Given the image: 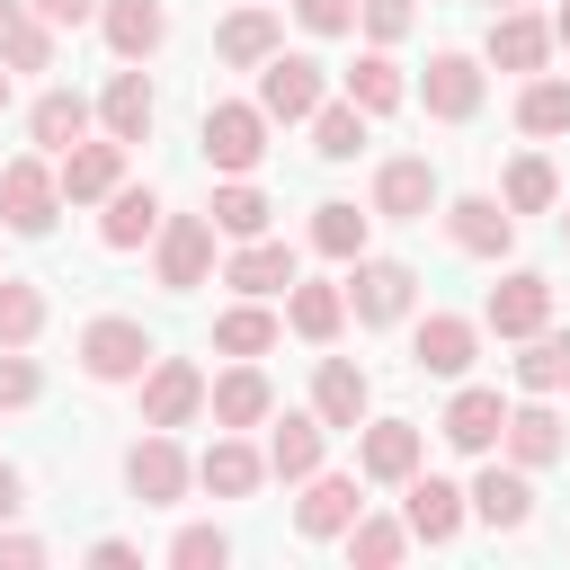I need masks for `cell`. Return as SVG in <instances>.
Wrapping results in <instances>:
<instances>
[{"instance_id": "1", "label": "cell", "mask_w": 570, "mask_h": 570, "mask_svg": "<svg viewBox=\"0 0 570 570\" xmlns=\"http://www.w3.org/2000/svg\"><path fill=\"white\" fill-rule=\"evenodd\" d=\"M80 365H89L98 383H134V374L151 365V330H142V321H89V330H80Z\"/></svg>"}, {"instance_id": "2", "label": "cell", "mask_w": 570, "mask_h": 570, "mask_svg": "<svg viewBox=\"0 0 570 570\" xmlns=\"http://www.w3.org/2000/svg\"><path fill=\"white\" fill-rule=\"evenodd\" d=\"M321 107V62L312 53H267V71H258V116H312Z\"/></svg>"}, {"instance_id": "3", "label": "cell", "mask_w": 570, "mask_h": 570, "mask_svg": "<svg viewBox=\"0 0 570 570\" xmlns=\"http://www.w3.org/2000/svg\"><path fill=\"white\" fill-rule=\"evenodd\" d=\"M196 410H205V374L187 356H160L151 383H142V428H187Z\"/></svg>"}, {"instance_id": "4", "label": "cell", "mask_w": 570, "mask_h": 570, "mask_svg": "<svg viewBox=\"0 0 570 570\" xmlns=\"http://www.w3.org/2000/svg\"><path fill=\"white\" fill-rule=\"evenodd\" d=\"M258 151H267V116L258 107H232V98L205 107V160L214 169H249Z\"/></svg>"}, {"instance_id": "5", "label": "cell", "mask_w": 570, "mask_h": 570, "mask_svg": "<svg viewBox=\"0 0 570 570\" xmlns=\"http://www.w3.org/2000/svg\"><path fill=\"white\" fill-rule=\"evenodd\" d=\"M53 196H62V178H53L45 160H9V169H0V214H9V232H45V223H53Z\"/></svg>"}, {"instance_id": "6", "label": "cell", "mask_w": 570, "mask_h": 570, "mask_svg": "<svg viewBox=\"0 0 570 570\" xmlns=\"http://www.w3.org/2000/svg\"><path fill=\"white\" fill-rule=\"evenodd\" d=\"M205 267H214V214H178L169 232H160V285H205Z\"/></svg>"}, {"instance_id": "7", "label": "cell", "mask_w": 570, "mask_h": 570, "mask_svg": "<svg viewBox=\"0 0 570 570\" xmlns=\"http://www.w3.org/2000/svg\"><path fill=\"white\" fill-rule=\"evenodd\" d=\"M125 481H134V499H142V508H169V499L187 490V454H178V445L151 428V436L125 454Z\"/></svg>"}, {"instance_id": "8", "label": "cell", "mask_w": 570, "mask_h": 570, "mask_svg": "<svg viewBox=\"0 0 570 570\" xmlns=\"http://www.w3.org/2000/svg\"><path fill=\"white\" fill-rule=\"evenodd\" d=\"M347 303H356V321H401V312H410V267H392V258H356Z\"/></svg>"}, {"instance_id": "9", "label": "cell", "mask_w": 570, "mask_h": 570, "mask_svg": "<svg viewBox=\"0 0 570 570\" xmlns=\"http://www.w3.org/2000/svg\"><path fill=\"white\" fill-rule=\"evenodd\" d=\"M543 312H552V285H543V276H525V267H517L508 285H490V330H499V338H534V330H543Z\"/></svg>"}, {"instance_id": "10", "label": "cell", "mask_w": 570, "mask_h": 570, "mask_svg": "<svg viewBox=\"0 0 570 570\" xmlns=\"http://www.w3.org/2000/svg\"><path fill=\"white\" fill-rule=\"evenodd\" d=\"M428 205H436V169H428V160H383V178H374V214L419 223Z\"/></svg>"}, {"instance_id": "11", "label": "cell", "mask_w": 570, "mask_h": 570, "mask_svg": "<svg viewBox=\"0 0 570 570\" xmlns=\"http://www.w3.org/2000/svg\"><path fill=\"white\" fill-rule=\"evenodd\" d=\"M445 232H454V249H472V258H499V249L517 240V214H508V205H490V196H463V205L445 214Z\"/></svg>"}, {"instance_id": "12", "label": "cell", "mask_w": 570, "mask_h": 570, "mask_svg": "<svg viewBox=\"0 0 570 570\" xmlns=\"http://www.w3.org/2000/svg\"><path fill=\"white\" fill-rule=\"evenodd\" d=\"M365 374L347 365V356H321V374H312V410H321V428H356L365 419Z\"/></svg>"}, {"instance_id": "13", "label": "cell", "mask_w": 570, "mask_h": 570, "mask_svg": "<svg viewBox=\"0 0 570 570\" xmlns=\"http://www.w3.org/2000/svg\"><path fill=\"white\" fill-rule=\"evenodd\" d=\"M543 53H552V27L543 18H525V9H499L490 18V62L499 71H534Z\"/></svg>"}, {"instance_id": "14", "label": "cell", "mask_w": 570, "mask_h": 570, "mask_svg": "<svg viewBox=\"0 0 570 570\" xmlns=\"http://www.w3.org/2000/svg\"><path fill=\"white\" fill-rule=\"evenodd\" d=\"M472 107H481V71H472V53H436V62H428V116L463 125Z\"/></svg>"}, {"instance_id": "15", "label": "cell", "mask_w": 570, "mask_h": 570, "mask_svg": "<svg viewBox=\"0 0 570 570\" xmlns=\"http://www.w3.org/2000/svg\"><path fill=\"white\" fill-rule=\"evenodd\" d=\"M410 365H419V374H463V365H472V321H454V312L419 321V338H410Z\"/></svg>"}, {"instance_id": "16", "label": "cell", "mask_w": 570, "mask_h": 570, "mask_svg": "<svg viewBox=\"0 0 570 570\" xmlns=\"http://www.w3.org/2000/svg\"><path fill=\"white\" fill-rule=\"evenodd\" d=\"M499 428H508V401H499V392H454V410H445V445L490 454V445H499Z\"/></svg>"}, {"instance_id": "17", "label": "cell", "mask_w": 570, "mask_h": 570, "mask_svg": "<svg viewBox=\"0 0 570 570\" xmlns=\"http://www.w3.org/2000/svg\"><path fill=\"white\" fill-rule=\"evenodd\" d=\"M454 525H463V490L436 481V472H428V481L410 472V534H419V543H445Z\"/></svg>"}, {"instance_id": "18", "label": "cell", "mask_w": 570, "mask_h": 570, "mask_svg": "<svg viewBox=\"0 0 570 570\" xmlns=\"http://www.w3.org/2000/svg\"><path fill=\"white\" fill-rule=\"evenodd\" d=\"M98 18H107V45H116L125 62H142V53H151V45L169 36V18H160V0H107Z\"/></svg>"}, {"instance_id": "19", "label": "cell", "mask_w": 570, "mask_h": 570, "mask_svg": "<svg viewBox=\"0 0 570 570\" xmlns=\"http://www.w3.org/2000/svg\"><path fill=\"white\" fill-rule=\"evenodd\" d=\"M116 169H125V142H116V134H107V142H71V151H62V196H107Z\"/></svg>"}, {"instance_id": "20", "label": "cell", "mask_w": 570, "mask_h": 570, "mask_svg": "<svg viewBox=\"0 0 570 570\" xmlns=\"http://www.w3.org/2000/svg\"><path fill=\"white\" fill-rule=\"evenodd\" d=\"M499 436H508V454H517V463H561V454H570V436H561V419H552L543 401H534V410H508V428H499Z\"/></svg>"}, {"instance_id": "21", "label": "cell", "mask_w": 570, "mask_h": 570, "mask_svg": "<svg viewBox=\"0 0 570 570\" xmlns=\"http://www.w3.org/2000/svg\"><path fill=\"white\" fill-rule=\"evenodd\" d=\"M258 472H267V463H258L240 436H214V445H205V463H196V481H205V490H223V499H249V490H258Z\"/></svg>"}, {"instance_id": "22", "label": "cell", "mask_w": 570, "mask_h": 570, "mask_svg": "<svg viewBox=\"0 0 570 570\" xmlns=\"http://www.w3.org/2000/svg\"><path fill=\"white\" fill-rule=\"evenodd\" d=\"M0 62H9V71H45V62H53L45 18H36V9H18V0H0Z\"/></svg>"}, {"instance_id": "23", "label": "cell", "mask_w": 570, "mask_h": 570, "mask_svg": "<svg viewBox=\"0 0 570 570\" xmlns=\"http://www.w3.org/2000/svg\"><path fill=\"white\" fill-rule=\"evenodd\" d=\"M27 125H36V142H45V151H71V142L89 134V98H80V89H45Z\"/></svg>"}, {"instance_id": "24", "label": "cell", "mask_w": 570, "mask_h": 570, "mask_svg": "<svg viewBox=\"0 0 570 570\" xmlns=\"http://www.w3.org/2000/svg\"><path fill=\"white\" fill-rule=\"evenodd\" d=\"M151 223H160V196H151V187H107V223H98L107 249H134Z\"/></svg>"}, {"instance_id": "25", "label": "cell", "mask_w": 570, "mask_h": 570, "mask_svg": "<svg viewBox=\"0 0 570 570\" xmlns=\"http://www.w3.org/2000/svg\"><path fill=\"white\" fill-rule=\"evenodd\" d=\"M267 472H276V481H312V472H321V419H285V428L267 436Z\"/></svg>"}, {"instance_id": "26", "label": "cell", "mask_w": 570, "mask_h": 570, "mask_svg": "<svg viewBox=\"0 0 570 570\" xmlns=\"http://www.w3.org/2000/svg\"><path fill=\"white\" fill-rule=\"evenodd\" d=\"M365 472H374V481H410V472H419V428H410V419L365 428Z\"/></svg>"}, {"instance_id": "27", "label": "cell", "mask_w": 570, "mask_h": 570, "mask_svg": "<svg viewBox=\"0 0 570 570\" xmlns=\"http://www.w3.org/2000/svg\"><path fill=\"white\" fill-rule=\"evenodd\" d=\"M356 508H365V499H356V481H312V490H303V508H294V525H303V534H347V525H356Z\"/></svg>"}, {"instance_id": "28", "label": "cell", "mask_w": 570, "mask_h": 570, "mask_svg": "<svg viewBox=\"0 0 570 570\" xmlns=\"http://www.w3.org/2000/svg\"><path fill=\"white\" fill-rule=\"evenodd\" d=\"M107 134H116V142H142V134H151V80H142V71H116V80H107Z\"/></svg>"}, {"instance_id": "29", "label": "cell", "mask_w": 570, "mask_h": 570, "mask_svg": "<svg viewBox=\"0 0 570 570\" xmlns=\"http://www.w3.org/2000/svg\"><path fill=\"white\" fill-rule=\"evenodd\" d=\"M232 285H240V294H285V285H294V249H285V240H249V249L232 258Z\"/></svg>"}, {"instance_id": "30", "label": "cell", "mask_w": 570, "mask_h": 570, "mask_svg": "<svg viewBox=\"0 0 570 570\" xmlns=\"http://www.w3.org/2000/svg\"><path fill=\"white\" fill-rule=\"evenodd\" d=\"M267 401H276V392H267V374H258V365H240V374H223V383H214V419H223V428H258V419H267Z\"/></svg>"}, {"instance_id": "31", "label": "cell", "mask_w": 570, "mask_h": 570, "mask_svg": "<svg viewBox=\"0 0 570 570\" xmlns=\"http://www.w3.org/2000/svg\"><path fill=\"white\" fill-rule=\"evenodd\" d=\"M472 508H481L490 525H525V508H534V490H525V463H517V472H499V463H490V472L472 481Z\"/></svg>"}, {"instance_id": "32", "label": "cell", "mask_w": 570, "mask_h": 570, "mask_svg": "<svg viewBox=\"0 0 570 570\" xmlns=\"http://www.w3.org/2000/svg\"><path fill=\"white\" fill-rule=\"evenodd\" d=\"M214 53H223V62H267V53H276V18H267V9H240V18H223Z\"/></svg>"}, {"instance_id": "33", "label": "cell", "mask_w": 570, "mask_h": 570, "mask_svg": "<svg viewBox=\"0 0 570 570\" xmlns=\"http://www.w3.org/2000/svg\"><path fill=\"white\" fill-rule=\"evenodd\" d=\"M356 142H365V107L347 98V107H312V151L321 160H356Z\"/></svg>"}, {"instance_id": "34", "label": "cell", "mask_w": 570, "mask_h": 570, "mask_svg": "<svg viewBox=\"0 0 570 570\" xmlns=\"http://www.w3.org/2000/svg\"><path fill=\"white\" fill-rule=\"evenodd\" d=\"M517 383H525V392H561V383H570V338L534 330V338H525V356H517Z\"/></svg>"}, {"instance_id": "35", "label": "cell", "mask_w": 570, "mask_h": 570, "mask_svg": "<svg viewBox=\"0 0 570 570\" xmlns=\"http://www.w3.org/2000/svg\"><path fill=\"white\" fill-rule=\"evenodd\" d=\"M205 214H214V232H232V240H258V232H267V196H258V187H214Z\"/></svg>"}, {"instance_id": "36", "label": "cell", "mask_w": 570, "mask_h": 570, "mask_svg": "<svg viewBox=\"0 0 570 570\" xmlns=\"http://www.w3.org/2000/svg\"><path fill=\"white\" fill-rule=\"evenodd\" d=\"M338 321H347V294L338 285H294V330L321 347V338H338Z\"/></svg>"}, {"instance_id": "37", "label": "cell", "mask_w": 570, "mask_h": 570, "mask_svg": "<svg viewBox=\"0 0 570 570\" xmlns=\"http://www.w3.org/2000/svg\"><path fill=\"white\" fill-rule=\"evenodd\" d=\"M517 125H525V134H570V80H525Z\"/></svg>"}, {"instance_id": "38", "label": "cell", "mask_w": 570, "mask_h": 570, "mask_svg": "<svg viewBox=\"0 0 570 570\" xmlns=\"http://www.w3.org/2000/svg\"><path fill=\"white\" fill-rule=\"evenodd\" d=\"M36 330H45V294L18 285V276H0V347H27Z\"/></svg>"}, {"instance_id": "39", "label": "cell", "mask_w": 570, "mask_h": 570, "mask_svg": "<svg viewBox=\"0 0 570 570\" xmlns=\"http://www.w3.org/2000/svg\"><path fill=\"white\" fill-rule=\"evenodd\" d=\"M347 98H356L365 116H392V107H401V71H392L383 53H365V62L347 71Z\"/></svg>"}, {"instance_id": "40", "label": "cell", "mask_w": 570, "mask_h": 570, "mask_svg": "<svg viewBox=\"0 0 570 570\" xmlns=\"http://www.w3.org/2000/svg\"><path fill=\"white\" fill-rule=\"evenodd\" d=\"M214 347H223V356H258V347H276V321H267L258 303H240V312L214 321Z\"/></svg>"}, {"instance_id": "41", "label": "cell", "mask_w": 570, "mask_h": 570, "mask_svg": "<svg viewBox=\"0 0 570 570\" xmlns=\"http://www.w3.org/2000/svg\"><path fill=\"white\" fill-rule=\"evenodd\" d=\"M347 552H356L365 570H392V561L410 552V525H392V517H365V525H347Z\"/></svg>"}, {"instance_id": "42", "label": "cell", "mask_w": 570, "mask_h": 570, "mask_svg": "<svg viewBox=\"0 0 570 570\" xmlns=\"http://www.w3.org/2000/svg\"><path fill=\"white\" fill-rule=\"evenodd\" d=\"M312 240H321L330 258H356V249H365V214H356V205H321V214H312Z\"/></svg>"}, {"instance_id": "43", "label": "cell", "mask_w": 570, "mask_h": 570, "mask_svg": "<svg viewBox=\"0 0 570 570\" xmlns=\"http://www.w3.org/2000/svg\"><path fill=\"white\" fill-rule=\"evenodd\" d=\"M552 205V160H517L508 169V214H543Z\"/></svg>"}, {"instance_id": "44", "label": "cell", "mask_w": 570, "mask_h": 570, "mask_svg": "<svg viewBox=\"0 0 570 570\" xmlns=\"http://www.w3.org/2000/svg\"><path fill=\"white\" fill-rule=\"evenodd\" d=\"M169 561H178V570H223V561H232V543H223L214 525H187V534L169 543Z\"/></svg>"}, {"instance_id": "45", "label": "cell", "mask_w": 570, "mask_h": 570, "mask_svg": "<svg viewBox=\"0 0 570 570\" xmlns=\"http://www.w3.org/2000/svg\"><path fill=\"white\" fill-rule=\"evenodd\" d=\"M294 18H303L312 36H347V27H356V0H294Z\"/></svg>"}, {"instance_id": "46", "label": "cell", "mask_w": 570, "mask_h": 570, "mask_svg": "<svg viewBox=\"0 0 570 570\" xmlns=\"http://www.w3.org/2000/svg\"><path fill=\"white\" fill-rule=\"evenodd\" d=\"M36 401V365L27 356H0V410H27Z\"/></svg>"}, {"instance_id": "47", "label": "cell", "mask_w": 570, "mask_h": 570, "mask_svg": "<svg viewBox=\"0 0 570 570\" xmlns=\"http://www.w3.org/2000/svg\"><path fill=\"white\" fill-rule=\"evenodd\" d=\"M356 18H365L383 45H392V36H410V0H356Z\"/></svg>"}, {"instance_id": "48", "label": "cell", "mask_w": 570, "mask_h": 570, "mask_svg": "<svg viewBox=\"0 0 570 570\" xmlns=\"http://www.w3.org/2000/svg\"><path fill=\"white\" fill-rule=\"evenodd\" d=\"M45 27H80V18H98V0H27Z\"/></svg>"}, {"instance_id": "49", "label": "cell", "mask_w": 570, "mask_h": 570, "mask_svg": "<svg viewBox=\"0 0 570 570\" xmlns=\"http://www.w3.org/2000/svg\"><path fill=\"white\" fill-rule=\"evenodd\" d=\"M36 561H45L36 534H0V570H36Z\"/></svg>"}, {"instance_id": "50", "label": "cell", "mask_w": 570, "mask_h": 570, "mask_svg": "<svg viewBox=\"0 0 570 570\" xmlns=\"http://www.w3.org/2000/svg\"><path fill=\"white\" fill-rule=\"evenodd\" d=\"M9 508H18V472L0 463V517H9Z\"/></svg>"}, {"instance_id": "51", "label": "cell", "mask_w": 570, "mask_h": 570, "mask_svg": "<svg viewBox=\"0 0 570 570\" xmlns=\"http://www.w3.org/2000/svg\"><path fill=\"white\" fill-rule=\"evenodd\" d=\"M552 36H561V45H570V0H561V18H552Z\"/></svg>"}, {"instance_id": "52", "label": "cell", "mask_w": 570, "mask_h": 570, "mask_svg": "<svg viewBox=\"0 0 570 570\" xmlns=\"http://www.w3.org/2000/svg\"><path fill=\"white\" fill-rule=\"evenodd\" d=\"M0 107H9V71H0Z\"/></svg>"}, {"instance_id": "53", "label": "cell", "mask_w": 570, "mask_h": 570, "mask_svg": "<svg viewBox=\"0 0 570 570\" xmlns=\"http://www.w3.org/2000/svg\"><path fill=\"white\" fill-rule=\"evenodd\" d=\"M499 9H525V0H499Z\"/></svg>"}, {"instance_id": "54", "label": "cell", "mask_w": 570, "mask_h": 570, "mask_svg": "<svg viewBox=\"0 0 570 570\" xmlns=\"http://www.w3.org/2000/svg\"><path fill=\"white\" fill-rule=\"evenodd\" d=\"M561 232H570V214H561Z\"/></svg>"}]
</instances>
